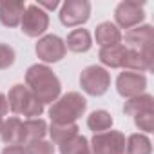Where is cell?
Returning a JSON list of instances; mask_svg holds the SVG:
<instances>
[{"label":"cell","mask_w":154,"mask_h":154,"mask_svg":"<svg viewBox=\"0 0 154 154\" xmlns=\"http://www.w3.org/2000/svg\"><path fill=\"white\" fill-rule=\"evenodd\" d=\"M26 84H27V89L33 93V96L44 105L53 103L60 98L62 84L58 80V76L53 72V69H49L47 65H42V63L31 65L26 72Z\"/></svg>","instance_id":"6da1fadb"},{"label":"cell","mask_w":154,"mask_h":154,"mask_svg":"<svg viewBox=\"0 0 154 154\" xmlns=\"http://www.w3.org/2000/svg\"><path fill=\"white\" fill-rule=\"evenodd\" d=\"M87 109V100L80 93H67L60 96L49 107V116L53 123H76Z\"/></svg>","instance_id":"7a4b0ae2"},{"label":"cell","mask_w":154,"mask_h":154,"mask_svg":"<svg viewBox=\"0 0 154 154\" xmlns=\"http://www.w3.org/2000/svg\"><path fill=\"white\" fill-rule=\"evenodd\" d=\"M8 98V105L15 114H22L27 118H38L44 112V103L38 102L27 85H13Z\"/></svg>","instance_id":"3957f363"},{"label":"cell","mask_w":154,"mask_h":154,"mask_svg":"<svg viewBox=\"0 0 154 154\" xmlns=\"http://www.w3.org/2000/svg\"><path fill=\"white\" fill-rule=\"evenodd\" d=\"M80 85L91 96H102L111 85V74L102 65H89L80 74Z\"/></svg>","instance_id":"277c9868"},{"label":"cell","mask_w":154,"mask_h":154,"mask_svg":"<svg viewBox=\"0 0 154 154\" xmlns=\"http://www.w3.org/2000/svg\"><path fill=\"white\" fill-rule=\"evenodd\" d=\"M93 154H125V136L120 131H105L93 136L89 145Z\"/></svg>","instance_id":"5b68a950"},{"label":"cell","mask_w":154,"mask_h":154,"mask_svg":"<svg viewBox=\"0 0 154 154\" xmlns=\"http://www.w3.org/2000/svg\"><path fill=\"white\" fill-rule=\"evenodd\" d=\"M91 2L89 0H67L60 9V22L65 27H76L89 20Z\"/></svg>","instance_id":"8992f818"},{"label":"cell","mask_w":154,"mask_h":154,"mask_svg":"<svg viewBox=\"0 0 154 154\" xmlns=\"http://www.w3.org/2000/svg\"><path fill=\"white\" fill-rule=\"evenodd\" d=\"M114 18L118 27H123V29H132L140 26V22L145 18L143 2H140V0H123V2L118 4L114 11Z\"/></svg>","instance_id":"52a82bcc"},{"label":"cell","mask_w":154,"mask_h":154,"mask_svg":"<svg viewBox=\"0 0 154 154\" xmlns=\"http://www.w3.org/2000/svg\"><path fill=\"white\" fill-rule=\"evenodd\" d=\"M20 26H22V31L27 36H40V35L45 33V29L49 26V15L42 8H38L36 4L26 6Z\"/></svg>","instance_id":"ba28073f"},{"label":"cell","mask_w":154,"mask_h":154,"mask_svg":"<svg viewBox=\"0 0 154 154\" xmlns=\"http://www.w3.org/2000/svg\"><path fill=\"white\" fill-rule=\"evenodd\" d=\"M147 87V78L145 74L141 72H132V71H123L118 80H116V89L118 93L123 96V98H134V96H140L143 94Z\"/></svg>","instance_id":"9c48e42d"},{"label":"cell","mask_w":154,"mask_h":154,"mask_svg":"<svg viewBox=\"0 0 154 154\" xmlns=\"http://www.w3.org/2000/svg\"><path fill=\"white\" fill-rule=\"evenodd\" d=\"M65 42L56 35H45L36 44V54L44 62H60L65 56Z\"/></svg>","instance_id":"30bf717a"},{"label":"cell","mask_w":154,"mask_h":154,"mask_svg":"<svg viewBox=\"0 0 154 154\" xmlns=\"http://www.w3.org/2000/svg\"><path fill=\"white\" fill-rule=\"evenodd\" d=\"M125 44H127L125 45L127 49H136V51L154 49V29H152V26H136L132 29H127Z\"/></svg>","instance_id":"8fae6325"},{"label":"cell","mask_w":154,"mask_h":154,"mask_svg":"<svg viewBox=\"0 0 154 154\" xmlns=\"http://www.w3.org/2000/svg\"><path fill=\"white\" fill-rule=\"evenodd\" d=\"M123 67L127 71H132V72L152 71L154 69V49H145V51L127 49Z\"/></svg>","instance_id":"7c38bea8"},{"label":"cell","mask_w":154,"mask_h":154,"mask_svg":"<svg viewBox=\"0 0 154 154\" xmlns=\"http://www.w3.org/2000/svg\"><path fill=\"white\" fill-rule=\"evenodd\" d=\"M26 4L22 0H2L0 2V22L6 27H17L22 22Z\"/></svg>","instance_id":"4fadbf2b"},{"label":"cell","mask_w":154,"mask_h":154,"mask_svg":"<svg viewBox=\"0 0 154 154\" xmlns=\"http://www.w3.org/2000/svg\"><path fill=\"white\" fill-rule=\"evenodd\" d=\"M47 134V123L42 118H27L22 122V131H20V145H29L33 141L44 140Z\"/></svg>","instance_id":"5bb4252c"},{"label":"cell","mask_w":154,"mask_h":154,"mask_svg":"<svg viewBox=\"0 0 154 154\" xmlns=\"http://www.w3.org/2000/svg\"><path fill=\"white\" fill-rule=\"evenodd\" d=\"M94 38L100 47H111L122 42V31L112 22H102L94 31Z\"/></svg>","instance_id":"9a60e30c"},{"label":"cell","mask_w":154,"mask_h":154,"mask_svg":"<svg viewBox=\"0 0 154 154\" xmlns=\"http://www.w3.org/2000/svg\"><path fill=\"white\" fill-rule=\"evenodd\" d=\"M91 45H93V38L87 29H72L65 40V49L72 53H85L91 49Z\"/></svg>","instance_id":"2e32d148"},{"label":"cell","mask_w":154,"mask_h":154,"mask_svg":"<svg viewBox=\"0 0 154 154\" xmlns=\"http://www.w3.org/2000/svg\"><path fill=\"white\" fill-rule=\"evenodd\" d=\"M125 54H127V47L123 44H116V45L102 47L100 49V60H102V63L107 65V67H112V69L123 67Z\"/></svg>","instance_id":"e0dca14e"},{"label":"cell","mask_w":154,"mask_h":154,"mask_svg":"<svg viewBox=\"0 0 154 154\" xmlns=\"http://www.w3.org/2000/svg\"><path fill=\"white\" fill-rule=\"evenodd\" d=\"M20 131H22V120L11 116L4 120L2 129H0V138L6 145H20Z\"/></svg>","instance_id":"ac0fdd59"},{"label":"cell","mask_w":154,"mask_h":154,"mask_svg":"<svg viewBox=\"0 0 154 154\" xmlns=\"http://www.w3.org/2000/svg\"><path fill=\"white\" fill-rule=\"evenodd\" d=\"M47 132L51 136L53 145H62L63 141L78 134V125L76 123H51V127H47Z\"/></svg>","instance_id":"d6986e66"},{"label":"cell","mask_w":154,"mask_h":154,"mask_svg":"<svg viewBox=\"0 0 154 154\" xmlns=\"http://www.w3.org/2000/svg\"><path fill=\"white\" fill-rule=\"evenodd\" d=\"M147 111H154V98L150 94H140V96L129 98L123 105V112L129 116H136Z\"/></svg>","instance_id":"ffe728a7"},{"label":"cell","mask_w":154,"mask_h":154,"mask_svg":"<svg viewBox=\"0 0 154 154\" xmlns=\"http://www.w3.org/2000/svg\"><path fill=\"white\" fill-rule=\"evenodd\" d=\"M125 150L127 154H150L152 152V145L150 140L145 134H131L125 141Z\"/></svg>","instance_id":"44dd1931"},{"label":"cell","mask_w":154,"mask_h":154,"mask_svg":"<svg viewBox=\"0 0 154 154\" xmlns=\"http://www.w3.org/2000/svg\"><path fill=\"white\" fill-rule=\"evenodd\" d=\"M87 125H89L91 131H94V134H98V132H105V131H109V129L112 127V116H111L107 111H103V109L94 111V112L89 114V118H87Z\"/></svg>","instance_id":"7402d4cb"},{"label":"cell","mask_w":154,"mask_h":154,"mask_svg":"<svg viewBox=\"0 0 154 154\" xmlns=\"http://www.w3.org/2000/svg\"><path fill=\"white\" fill-rule=\"evenodd\" d=\"M58 147H60V154H85L87 150H91L87 138L82 136V134L72 136L71 140L63 141V143L58 145Z\"/></svg>","instance_id":"603a6c76"},{"label":"cell","mask_w":154,"mask_h":154,"mask_svg":"<svg viewBox=\"0 0 154 154\" xmlns=\"http://www.w3.org/2000/svg\"><path fill=\"white\" fill-rule=\"evenodd\" d=\"M26 154H54V145L47 140H38L24 147Z\"/></svg>","instance_id":"cb8c5ba5"},{"label":"cell","mask_w":154,"mask_h":154,"mask_svg":"<svg viewBox=\"0 0 154 154\" xmlns=\"http://www.w3.org/2000/svg\"><path fill=\"white\" fill-rule=\"evenodd\" d=\"M134 123L140 131L145 132H152L154 129V111H147V112H140L134 116Z\"/></svg>","instance_id":"d4e9b609"},{"label":"cell","mask_w":154,"mask_h":154,"mask_svg":"<svg viewBox=\"0 0 154 154\" xmlns=\"http://www.w3.org/2000/svg\"><path fill=\"white\" fill-rule=\"evenodd\" d=\"M15 62V49L8 44H0V69H8Z\"/></svg>","instance_id":"484cf974"},{"label":"cell","mask_w":154,"mask_h":154,"mask_svg":"<svg viewBox=\"0 0 154 154\" xmlns=\"http://www.w3.org/2000/svg\"><path fill=\"white\" fill-rule=\"evenodd\" d=\"M2 154H26V149L22 145H8L2 150Z\"/></svg>","instance_id":"4316f807"},{"label":"cell","mask_w":154,"mask_h":154,"mask_svg":"<svg viewBox=\"0 0 154 154\" xmlns=\"http://www.w3.org/2000/svg\"><path fill=\"white\" fill-rule=\"evenodd\" d=\"M8 111H9V105H8V98H6V94H2V93H0V116L8 114Z\"/></svg>","instance_id":"83f0119b"},{"label":"cell","mask_w":154,"mask_h":154,"mask_svg":"<svg viewBox=\"0 0 154 154\" xmlns=\"http://www.w3.org/2000/svg\"><path fill=\"white\" fill-rule=\"evenodd\" d=\"M36 6L42 8V9H44V8H45V9H56V8L60 6V2H58V0H53V2H45V0H42V2H38Z\"/></svg>","instance_id":"f1b7e54d"},{"label":"cell","mask_w":154,"mask_h":154,"mask_svg":"<svg viewBox=\"0 0 154 154\" xmlns=\"http://www.w3.org/2000/svg\"><path fill=\"white\" fill-rule=\"evenodd\" d=\"M2 123H4V118H2V116H0V129H2Z\"/></svg>","instance_id":"f546056e"},{"label":"cell","mask_w":154,"mask_h":154,"mask_svg":"<svg viewBox=\"0 0 154 154\" xmlns=\"http://www.w3.org/2000/svg\"><path fill=\"white\" fill-rule=\"evenodd\" d=\"M85 154H93V152H91V150H87V152H85Z\"/></svg>","instance_id":"4dcf8cb0"}]
</instances>
